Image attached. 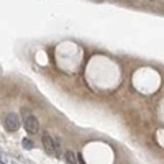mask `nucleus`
I'll list each match as a JSON object with an SVG mask.
<instances>
[{
  "label": "nucleus",
  "mask_w": 164,
  "mask_h": 164,
  "mask_svg": "<svg viewBox=\"0 0 164 164\" xmlns=\"http://www.w3.org/2000/svg\"><path fill=\"white\" fill-rule=\"evenodd\" d=\"M5 128H7L8 131L18 130V128H20V118H18V115L13 113V112L7 113V117H5Z\"/></svg>",
  "instance_id": "1"
},
{
  "label": "nucleus",
  "mask_w": 164,
  "mask_h": 164,
  "mask_svg": "<svg viewBox=\"0 0 164 164\" xmlns=\"http://www.w3.org/2000/svg\"><path fill=\"white\" fill-rule=\"evenodd\" d=\"M25 128H26L28 133H38V131H40V122H38L36 117L28 115V117L25 118Z\"/></svg>",
  "instance_id": "2"
},
{
  "label": "nucleus",
  "mask_w": 164,
  "mask_h": 164,
  "mask_svg": "<svg viewBox=\"0 0 164 164\" xmlns=\"http://www.w3.org/2000/svg\"><path fill=\"white\" fill-rule=\"evenodd\" d=\"M41 141H43V148H45V151L48 153V154H54V139L49 136V133L43 135Z\"/></svg>",
  "instance_id": "3"
},
{
  "label": "nucleus",
  "mask_w": 164,
  "mask_h": 164,
  "mask_svg": "<svg viewBox=\"0 0 164 164\" xmlns=\"http://www.w3.org/2000/svg\"><path fill=\"white\" fill-rule=\"evenodd\" d=\"M64 158H66V163L67 164H77V158H76V153L74 151H66V154H64Z\"/></svg>",
  "instance_id": "4"
},
{
  "label": "nucleus",
  "mask_w": 164,
  "mask_h": 164,
  "mask_svg": "<svg viewBox=\"0 0 164 164\" xmlns=\"http://www.w3.org/2000/svg\"><path fill=\"white\" fill-rule=\"evenodd\" d=\"M54 154L61 158V139L59 138H54Z\"/></svg>",
  "instance_id": "5"
},
{
  "label": "nucleus",
  "mask_w": 164,
  "mask_h": 164,
  "mask_svg": "<svg viewBox=\"0 0 164 164\" xmlns=\"http://www.w3.org/2000/svg\"><path fill=\"white\" fill-rule=\"evenodd\" d=\"M21 144H23L25 149H33L35 148V143H33L30 138H23V141H21Z\"/></svg>",
  "instance_id": "6"
},
{
  "label": "nucleus",
  "mask_w": 164,
  "mask_h": 164,
  "mask_svg": "<svg viewBox=\"0 0 164 164\" xmlns=\"http://www.w3.org/2000/svg\"><path fill=\"white\" fill-rule=\"evenodd\" d=\"M151 2H154V0H151Z\"/></svg>",
  "instance_id": "7"
},
{
  "label": "nucleus",
  "mask_w": 164,
  "mask_h": 164,
  "mask_svg": "<svg viewBox=\"0 0 164 164\" xmlns=\"http://www.w3.org/2000/svg\"><path fill=\"white\" fill-rule=\"evenodd\" d=\"M0 164H2V163H0Z\"/></svg>",
  "instance_id": "8"
}]
</instances>
